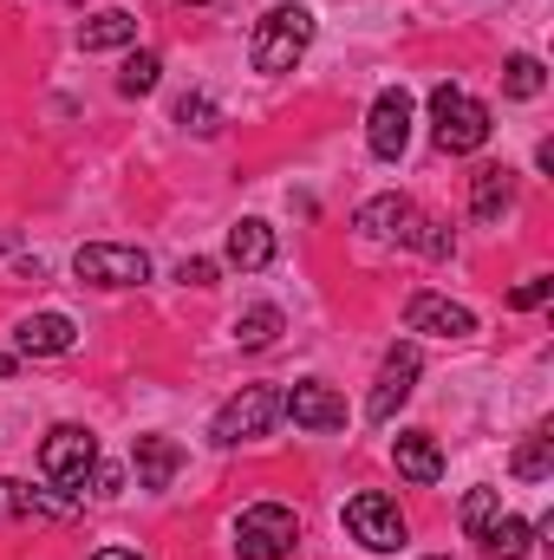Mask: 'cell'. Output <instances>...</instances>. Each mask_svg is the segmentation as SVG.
I'll return each mask as SVG.
<instances>
[{"label":"cell","instance_id":"7","mask_svg":"<svg viewBox=\"0 0 554 560\" xmlns=\"http://www.w3.org/2000/svg\"><path fill=\"white\" fill-rule=\"evenodd\" d=\"M280 423V392L275 385H249L242 398H229L216 423H209V436L222 443V450H235V443H255V436H268Z\"/></svg>","mask_w":554,"mask_h":560},{"label":"cell","instance_id":"29","mask_svg":"<svg viewBox=\"0 0 554 560\" xmlns=\"http://www.w3.org/2000/svg\"><path fill=\"white\" fill-rule=\"evenodd\" d=\"M13 495H20V482H7V476H0V515H13Z\"/></svg>","mask_w":554,"mask_h":560},{"label":"cell","instance_id":"10","mask_svg":"<svg viewBox=\"0 0 554 560\" xmlns=\"http://www.w3.org/2000/svg\"><path fill=\"white\" fill-rule=\"evenodd\" d=\"M366 143H372V156H385V163L405 156V143H412V92H379V98H372Z\"/></svg>","mask_w":554,"mask_h":560},{"label":"cell","instance_id":"15","mask_svg":"<svg viewBox=\"0 0 554 560\" xmlns=\"http://www.w3.org/2000/svg\"><path fill=\"white\" fill-rule=\"evenodd\" d=\"M509 202H516V176H509L503 163H489V170L470 176V215H476V222H503Z\"/></svg>","mask_w":554,"mask_h":560},{"label":"cell","instance_id":"26","mask_svg":"<svg viewBox=\"0 0 554 560\" xmlns=\"http://www.w3.org/2000/svg\"><path fill=\"white\" fill-rule=\"evenodd\" d=\"M549 293H554V275H529L509 293V306H516V313H535V306H549Z\"/></svg>","mask_w":554,"mask_h":560},{"label":"cell","instance_id":"3","mask_svg":"<svg viewBox=\"0 0 554 560\" xmlns=\"http://www.w3.org/2000/svg\"><path fill=\"white\" fill-rule=\"evenodd\" d=\"M430 125H437V150H450V156L483 150L489 131H496L489 105H483V98H470L463 85H437V92H430Z\"/></svg>","mask_w":554,"mask_h":560},{"label":"cell","instance_id":"22","mask_svg":"<svg viewBox=\"0 0 554 560\" xmlns=\"http://www.w3.org/2000/svg\"><path fill=\"white\" fill-rule=\"evenodd\" d=\"M542 85H549V72H542L535 52H516V59L503 66V92H509V98H542Z\"/></svg>","mask_w":554,"mask_h":560},{"label":"cell","instance_id":"30","mask_svg":"<svg viewBox=\"0 0 554 560\" xmlns=\"http://www.w3.org/2000/svg\"><path fill=\"white\" fill-rule=\"evenodd\" d=\"M92 560H143V555H131V548H105V555H92Z\"/></svg>","mask_w":554,"mask_h":560},{"label":"cell","instance_id":"27","mask_svg":"<svg viewBox=\"0 0 554 560\" xmlns=\"http://www.w3.org/2000/svg\"><path fill=\"white\" fill-rule=\"evenodd\" d=\"M176 280H189V287H216V261H183Z\"/></svg>","mask_w":554,"mask_h":560},{"label":"cell","instance_id":"17","mask_svg":"<svg viewBox=\"0 0 554 560\" xmlns=\"http://www.w3.org/2000/svg\"><path fill=\"white\" fill-rule=\"evenodd\" d=\"M131 463H138V489H170L176 469H183V450H176L170 436H138Z\"/></svg>","mask_w":554,"mask_h":560},{"label":"cell","instance_id":"11","mask_svg":"<svg viewBox=\"0 0 554 560\" xmlns=\"http://www.w3.org/2000/svg\"><path fill=\"white\" fill-rule=\"evenodd\" d=\"M405 326L412 332H430V339H470L476 332V313L443 300V293H412L405 300Z\"/></svg>","mask_w":554,"mask_h":560},{"label":"cell","instance_id":"31","mask_svg":"<svg viewBox=\"0 0 554 560\" xmlns=\"http://www.w3.org/2000/svg\"><path fill=\"white\" fill-rule=\"evenodd\" d=\"M0 378H13V352H0Z\"/></svg>","mask_w":554,"mask_h":560},{"label":"cell","instance_id":"23","mask_svg":"<svg viewBox=\"0 0 554 560\" xmlns=\"http://www.w3.org/2000/svg\"><path fill=\"white\" fill-rule=\"evenodd\" d=\"M176 125L196 131V138H216V131H222V112H216L209 92H189V98H176Z\"/></svg>","mask_w":554,"mask_h":560},{"label":"cell","instance_id":"20","mask_svg":"<svg viewBox=\"0 0 554 560\" xmlns=\"http://www.w3.org/2000/svg\"><path fill=\"white\" fill-rule=\"evenodd\" d=\"M509 469H516L522 482H549V476H554V436H549V430H529V436L516 443Z\"/></svg>","mask_w":554,"mask_h":560},{"label":"cell","instance_id":"9","mask_svg":"<svg viewBox=\"0 0 554 560\" xmlns=\"http://www.w3.org/2000/svg\"><path fill=\"white\" fill-rule=\"evenodd\" d=\"M417 372H424V352H417L412 339H405V346H392V352H385V365H379V385H372V398H366V418L392 423V411L417 392Z\"/></svg>","mask_w":554,"mask_h":560},{"label":"cell","instance_id":"5","mask_svg":"<svg viewBox=\"0 0 554 560\" xmlns=\"http://www.w3.org/2000/svg\"><path fill=\"white\" fill-rule=\"evenodd\" d=\"M293 548H300V515L293 509H280V502L242 509V522H235V555L242 560H293Z\"/></svg>","mask_w":554,"mask_h":560},{"label":"cell","instance_id":"1","mask_svg":"<svg viewBox=\"0 0 554 560\" xmlns=\"http://www.w3.org/2000/svg\"><path fill=\"white\" fill-rule=\"evenodd\" d=\"M353 229L359 235H372V242H399V248H424V255H450V235L437 229V222H424L417 215V202H405V196H372L359 215H353Z\"/></svg>","mask_w":554,"mask_h":560},{"label":"cell","instance_id":"4","mask_svg":"<svg viewBox=\"0 0 554 560\" xmlns=\"http://www.w3.org/2000/svg\"><path fill=\"white\" fill-rule=\"evenodd\" d=\"M99 469V436L85 423H59L46 443H39V476L59 489V495H79Z\"/></svg>","mask_w":554,"mask_h":560},{"label":"cell","instance_id":"16","mask_svg":"<svg viewBox=\"0 0 554 560\" xmlns=\"http://www.w3.org/2000/svg\"><path fill=\"white\" fill-rule=\"evenodd\" d=\"M229 261H235L242 275H262V268L275 261V229H268L262 215H242V222L229 229Z\"/></svg>","mask_w":554,"mask_h":560},{"label":"cell","instance_id":"13","mask_svg":"<svg viewBox=\"0 0 554 560\" xmlns=\"http://www.w3.org/2000/svg\"><path fill=\"white\" fill-rule=\"evenodd\" d=\"M72 346H79V326H72L66 313H33V319L13 326V352H20V359H59V352H72Z\"/></svg>","mask_w":554,"mask_h":560},{"label":"cell","instance_id":"21","mask_svg":"<svg viewBox=\"0 0 554 560\" xmlns=\"http://www.w3.org/2000/svg\"><path fill=\"white\" fill-rule=\"evenodd\" d=\"M280 306H249L242 319H235V346H249V352H262V346H275L280 339Z\"/></svg>","mask_w":554,"mask_h":560},{"label":"cell","instance_id":"14","mask_svg":"<svg viewBox=\"0 0 554 560\" xmlns=\"http://www.w3.org/2000/svg\"><path fill=\"white\" fill-rule=\"evenodd\" d=\"M392 463H399V476L417 482V489H437V482H443V450H437V436H430V430H399Z\"/></svg>","mask_w":554,"mask_h":560},{"label":"cell","instance_id":"25","mask_svg":"<svg viewBox=\"0 0 554 560\" xmlns=\"http://www.w3.org/2000/svg\"><path fill=\"white\" fill-rule=\"evenodd\" d=\"M496 515H503V495H496V489H470V495H463V535H470V541H476Z\"/></svg>","mask_w":554,"mask_h":560},{"label":"cell","instance_id":"2","mask_svg":"<svg viewBox=\"0 0 554 560\" xmlns=\"http://www.w3.org/2000/svg\"><path fill=\"white\" fill-rule=\"evenodd\" d=\"M307 46H313V13H307L300 0H287V7H268V13L255 20L249 59H255V72H293V66L307 59Z\"/></svg>","mask_w":554,"mask_h":560},{"label":"cell","instance_id":"8","mask_svg":"<svg viewBox=\"0 0 554 560\" xmlns=\"http://www.w3.org/2000/svg\"><path fill=\"white\" fill-rule=\"evenodd\" d=\"M72 275L85 287H143L150 280V255L131 248V242H85L72 255Z\"/></svg>","mask_w":554,"mask_h":560},{"label":"cell","instance_id":"19","mask_svg":"<svg viewBox=\"0 0 554 560\" xmlns=\"http://www.w3.org/2000/svg\"><path fill=\"white\" fill-rule=\"evenodd\" d=\"M131 39H138V20H131L125 7L92 13V20H85V33H79V46H85V52H118V46H131Z\"/></svg>","mask_w":554,"mask_h":560},{"label":"cell","instance_id":"18","mask_svg":"<svg viewBox=\"0 0 554 560\" xmlns=\"http://www.w3.org/2000/svg\"><path fill=\"white\" fill-rule=\"evenodd\" d=\"M476 548H483L489 560H529V548H535V528H529L522 515H509V509H503V515L476 535Z\"/></svg>","mask_w":554,"mask_h":560},{"label":"cell","instance_id":"33","mask_svg":"<svg viewBox=\"0 0 554 560\" xmlns=\"http://www.w3.org/2000/svg\"><path fill=\"white\" fill-rule=\"evenodd\" d=\"M176 7H209V0H176Z\"/></svg>","mask_w":554,"mask_h":560},{"label":"cell","instance_id":"32","mask_svg":"<svg viewBox=\"0 0 554 560\" xmlns=\"http://www.w3.org/2000/svg\"><path fill=\"white\" fill-rule=\"evenodd\" d=\"M0 255H13V229H0Z\"/></svg>","mask_w":554,"mask_h":560},{"label":"cell","instance_id":"24","mask_svg":"<svg viewBox=\"0 0 554 560\" xmlns=\"http://www.w3.org/2000/svg\"><path fill=\"white\" fill-rule=\"evenodd\" d=\"M157 72H163V59H157V52H131V59H125V72H118V92H125V98L157 92Z\"/></svg>","mask_w":554,"mask_h":560},{"label":"cell","instance_id":"28","mask_svg":"<svg viewBox=\"0 0 554 560\" xmlns=\"http://www.w3.org/2000/svg\"><path fill=\"white\" fill-rule=\"evenodd\" d=\"M92 482H99V495H118V482H125V476H118V469H92Z\"/></svg>","mask_w":554,"mask_h":560},{"label":"cell","instance_id":"6","mask_svg":"<svg viewBox=\"0 0 554 560\" xmlns=\"http://www.w3.org/2000/svg\"><path fill=\"white\" fill-rule=\"evenodd\" d=\"M346 528H353V541H359V548H372V555H392V548H405V535H412V522H405L399 495H385V489L353 495V502H346Z\"/></svg>","mask_w":554,"mask_h":560},{"label":"cell","instance_id":"12","mask_svg":"<svg viewBox=\"0 0 554 560\" xmlns=\"http://www.w3.org/2000/svg\"><path fill=\"white\" fill-rule=\"evenodd\" d=\"M280 418H293L300 430H346V398L320 378L293 385V398H280Z\"/></svg>","mask_w":554,"mask_h":560}]
</instances>
